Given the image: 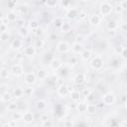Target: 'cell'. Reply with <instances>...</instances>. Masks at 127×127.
I'll use <instances>...</instances> for the list:
<instances>
[{
  "mask_svg": "<svg viewBox=\"0 0 127 127\" xmlns=\"http://www.w3.org/2000/svg\"><path fill=\"white\" fill-rule=\"evenodd\" d=\"M98 11H99L100 16L106 17V16H109V15L112 13V11H113V6H112L109 2H107V1H102V2L99 4Z\"/></svg>",
  "mask_w": 127,
  "mask_h": 127,
  "instance_id": "obj_1",
  "label": "cell"
},
{
  "mask_svg": "<svg viewBox=\"0 0 127 127\" xmlns=\"http://www.w3.org/2000/svg\"><path fill=\"white\" fill-rule=\"evenodd\" d=\"M103 65H104V61L101 57L99 56H95L94 58H92L89 62V66L93 69V70H101L103 68Z\"/></svg>",
  "mask_w": 127,
  "mask_h": 127,
  "instance_id": "obj_2",
  "label": "cell"
},
{
  "mask_svg": "<svg viewBox=\"0 0 127 127\" xmlns=\"http://www.w3.org/2000/svg\"><path fill=\"white\" fill-rule=\"evenodd\" d=\"M10 72L12 75L16 76V77H20L24 74V66L22 64L20 63H16V64H13L10 67Z\"/></svg>",
  "mask_w": 127,
  "mask_h": 127,
  "instance_id": "obj_3",
  "label": "cell"
},
{
  "mask_svg": "<svg viewBox=\"0 0 127 127\" xmlns=\"http://www.w3.org/2000/svg\"><path fill=\"white\" fill-rule=\"evenodd\" d=\"M102 101L105 105L107 106H111L116 102V95L114 94V92L112 91H108L106 93L103 94L102 96Z\"/></svg>",
  "mask_w": 127,
  "mask_h": 127,
  "instance_id": "obj_4",
  "label": "cell"
},
{
  "mask_svg": "<svg viewBox=\"0 0 127 127\" xmlns=\"http://www.w3.org/2000/svg\"><path fill=\"white\" fill-rule=\"evenodd\" d=\"M56 50L60 54H65L71 50V46L66 41H60L56 46Z\"/></svg>",
  "mask_w": 127,
  "mask_h": 127,
  "instance_id": "obj_5",
  "label": "cell"
},
{
  "mask_svg": "<svg viewBox=\"0 0 127 127\" xmlns=\"http://www.w3.org/2000/svg\"><path fill=\"white\" fill-rule=\"evenodd\" d=\"M37 75H36V72L34 71H29V72H26L25 73V76H24V81L27 85H34L37 81Z\"/></svg>",
  "mask_w": 127,
  "mask_h": 127,
  "instance_id": "obj_6",
  "label": "cell"
},
{
  "mask_svg": "<svg viewBox=\"0 0 127 127\" xmlns=\"http://www.w3.org/2000/svg\"><path fill=\"white\" fill-rule=\"evenodd\" d=\"M23 53H24V55H25L26 58H29V59L34 58V57L36 56V54H37V48H36L35 46L29 45V46L25 47Z\"/></svg>",
  "mask_w": 127,
  "mask_h": 127,
  "instance_id": "obj_7",
  "label": "cell"
},
{
  "mask_svg": "<svg viewBox=\"0 0 127 127\" xmlns=\"http://www.w3.org/2000/svg\"><path fill=\"white\" fill-rule=\"evenodd\" d=\"M63 66V62L59 58H53L52 61L49 63V67L52 70H59Z\"/></svg>",
  "mask_w": 127,
  "mask_h": 127,
  "instance_id": "obj_8",
  "label": "cell"
},
{
  "mask_svg": "<svg viewBox=\"0 0 127 127\" xmlns=\"http://www.w3.org/2000/svg\"><path fill=\"white\" fill-rule=\"evenodd\" d=\"M85 81H86V74L83 72H78L72 77V82L77 85H80V84L84 83Z\"/></svg>",
  "mask_w": 127,
  "mask_h": 127,
  "instance_id": "obj_9",
  "label": "cell"
},
{
  "mask_svg": "<svg viewBox=\"0 0 127 127\" xmlns=\"http://www.w3.org/2000/svg\"><path fill=\"white\" fill-rule=\"evenodd\" d=\"M23 46H24V43L21 39H14L10 44V48L13 51H16V52L20 51L23 48Z\"/></svg>",
  "mask_w": 127,
  "mask_h": 127,
  "instance_id": "obj_10",
  "label": "cell"
},
{
  "mask_svg": "<svg viewBox=\"0 0 127 127\" xmlns=\"http://www.w3.org/2000/svg\"><path fill=\"white\" fill-rule=\"evenodd\" d=\"M69 92H70L69 88L66 85H64V84L60 85L58 87V89H57V93H58V95L60 97H65V96L69 95Z\"/></svg>",
  "mask_w": 127,
  "mask_h": 127,
  "instance_id": "obj_11",
  "label": "cell"
},
{
  "mask_svg": "<svg viewBox=\"0 0 127 127\" xmlns=\"http://www.w3.org/2000/svg\"><path fill=\"white\" fill-rule=\"evenodd\" d=\"M12 94H13V97L15 99H21L24 95H25V91L22 87L20 86H15L13 89H12Z\"/></svg>",
  "mask_w": 127,
  "mask_h": 127,
  "instance_id": "obj_12",
  "label": "cell"
},
{
  "mask_svg": "<svg viewBox=\"0 0 127 127\" xmlns=\"http://www.w3.org/2000/svg\"><path fill=\"white\" fill-rule=\"evenodd\" d=\"M34 120H35V116L32 111L26 110L25 112H23V121L26 124H31Z\"/></svg>",
  "mask_w": 127,
  "mask_h": 127,
  "instance_id": "obj_13",
  "label": "cell"
},
{
  "mask_svg": "<svg viewBox=\"0 0 127 127\" xmlns=\"http://www.w3.org/2000/svg\"><path fill=\"white\" fill-rule=\"evenodd\" d=\"M13 98H14V97H13L12 92H10L8 89H7V90H5V91H3V92H1V95H0V100H1L2 102L8 103V102H10V101H11Z\"/></svg>",
  "mask_w": 127,
  "mask_h": 127,
  "instance_id": "obj_14",
  "label": "cell"
},
{
  "mask_svg": "<svg viewBox=\"0 0 127 127\" xmlns=\"http://www.w3.org/2000/svg\"><path fill=\"white\" fill-rule=\"evenodd\" d=\"M84 50V46L81 42H74L72 45H71V51L73 54H80L82 51Z\"/></svg>",
  "mask_w": 127,
  "mask_h": 127,
  "instance_id": "obj_15",
  "label": "cell"
},
{
  "mask_svg": "<svg viewBox=\"0 0 127 127\" xmlns=\"http://www.w3.org/2000/svg\"><path fill=\"white\" fill-rule=\"evenodd\" d=\"M78 14H79V11H78L76 8H70V9H68V10L66 11L65 17H66V19H68V20H73V19H75L76 17H78Z\"/></svg>",
  "mask_w": 127,
  "mask_h": 127,
  "instance_id": "obj_16",
  "label": "cell"
},
{
  "mask_svg": "<svg viewBox=\"0 0 127 127\" xmlns=\"http://www.w3.org/2000/svg\"><path fill=\"white\" fill-rule=\"evenodd\" d=\"M80 60L83 62H87L91 59L92 57V51L90 49H84L80 54Z\"/></svg>",
  "mask_w": 127,
  "mask_h": 127,
  "instance_id": "obj_17",
  "label": "cell"
},
{
  "mask_svg": "<svg viewBox=\"0 0 127 127\" xmlns=\"http://www.w3.org/2000/svg\"><path fill=\"white\" fill-rule=\"evenodd\" d=\"M88 22L91 26H98L101 23V16L98 14H93L89 17Z\"/></svg>",
  "mask_w": 127,
  "mask_h": 127,
  "instance_id": "obj_18",
  "label": "cell"
},
{
  "mask_svg": "<svg viewBox=\"0 0 127 127\" xmlns=\"http://www.w3.org/2000/svg\"><path fill=\"white\" fill-rule=\"evenodd\" d=\"M36 75H37V78L39 80H45L48 77L49 72L46 68H39L36 70Z\"/></svg>",
  "mask_w": 127,
  "mask_h": 127,
  "instance_id": "obj_19",
  "label": "cell"
},
{
  "mask_svg": "<svg viewBox=\"0 0 127 127\" xmlns=\"http://www.w3.org/2000/svg\"><path fill=\"white\" fill-rule=\"evenodd\" d=\"M5 17H6L7 21H8V22H11V23H13V22H15V21L18 20V14H17L14 10L8 11V12L6 13Z\"/></svg>",
  "mask_w": 127,
  "mask_h": 127,
  "instance_id": "obj_20",
  "label": "cell"
},
{
  "mask_svg": "<svg viewBox=\"0 0 127 127\" xmlns=\"http://www.w3.org/2000/svg\"><path fill=\"white\" fill-rule=\"evenodd\" d=\"M35 106H36V109L38 111H45L47 109V107H48V102L46 100H44V99H40V100H38L36 102Z\"/></svg>",
  "mask_w": 127,
  "mask_h": 127,
  "instance_id": "obj_21",
  "label": "cell"
},
{
  "mask_svg": "<svg viewBox=\"0 0 127 127\" xmlns=\"http://www.w3.org/2000/svg\"><path fill=\"white\" fill-rule=\"evenodd\" d=\"M96 111H97L96 104H94L93 102H88L87 106H86V113L88 115H93L96 113Z\"/></svg>",
  "mask_w": 127,
  "mask_h": 127,
  "instance_id": "obj_22",
  "label": "cell"
},
{
  "mask_svg": "<svg viewBox=\"0 0 127 127\" xmlns=\"http://www.w3.org/2000/svg\"><path fill=\"white\" fill-rule=\"evenodd\" d=\"M71 29H72L71 25H70L68 22H64V23L63 24V26L60 28V32H61L62 34H68V33L71 31Z\"/></svg>",
  "mask_w": 127,
  "mask_h": 127,
  "instance_id": "obj_23",
  "label": "cell"
},
{
  "mask_svg": "<svg viewBox=\"0 0 127 127\" xmlns=\"http://www.w3.org/2000/svg\"><path fill=\"white\" fill-rule=\"evenodd\" d=\"M68 96H69V98L71 99V101L77 102V101H79V99H80V92L77 91V90H70Z\"/></svg>",
  "mask_w": 127,
  "mask_h": 127,
  "instance_id": "obj_24",
  "label": "cell"
},
{
  "mask_svg": "<svg viewBox=\"0 0 127 127\" xmlns=\"http://www.w3.org/2000/svg\"><path fill=\"white\" fill-rule=\"evenodd\" d=\"M65 21L64 20V18H62V17H57V18H55L54 20H53V26L56 28V29H59L60 30V28L63 26V24L64 23Z\"/></svg>",
  "mask_w": 127,
  "mask_h": 127,
  "instance_id": "obj_25",
  "label": "cell"
},
{
  "mask_svg": "<svg viewBox=\"0 0 127 127\" xmlns=\"http://www.w3.org/2000/svg\"><path fill=\"white\" fill-rule=\"evenodd\" d=\"M18 12L22 16H26L29 13V6L27 4H20L18 6Z\"/></svg>",
  "mask_w": 127,
  "mask_h": 127,
  "instance_id": "obj_26",
  "label": "cell"
},
{
  "mask_svg": "<svg viewBox=\"0 0 127 127\" xmlns=\"http://www.w3.org/2000/svg\"><path fill=\"white\" fill-rule=\"evenodd\" d=\"M118 28H119L118 22L115 21V20H110L107 23V30L108 31H116Z\"/></svg>",
  "mask_w": 127,
  "mask_h": 127,
  "instance_id": "obj_27",
  "label": "cell"
},
{
  "mask_svg": "<svg viewBox=\"0 0 127 127\" xmlns=\"http://www.w3.org/2000/svg\"><path fill=\"white\" fill-rule=\"evenodd\" d=\"M18 35L22 38H27L29 35H30V32H29V29L27 27H21L19 30H18Z\"/></svg>",
  "mask_w": 127,
  "mask_h": 127,
  "instance_id": "obj_28",
  "label": "cell"
},
{
  "mask_svg": "<svg viewBox=\"0 0 127 127\" xmlns=\"http://www.w3.org/2000/svg\"><path fill=\"white\" fill-rule=\"evenodd\" d=\"M86 106H87V103L85 102H78L75 106L76 108V111L79 112V113H83V112H86Z\"/></svg>",
  "mask_w": 127,
  "mask_h": 127,
  "instance_id": "obj_29",
  "label": "cell"
},
{
  "mask_svg": "<svg viewBox=\"0 0 127 127\" xmlns=\"http://www.w3.org/2000/svg\"><path fill=\"white\" fill-rule=\"evenodd\" d=\"M28 27H29V29H31L32 31H34V30H36L37 28H39V27H40V24H39V21H38V20H36V19H31V20L29 21V24H28Z\"/></svg>",
  "mask_w": 127,
  "mask_h": 127,
  "instance_id": "obj_30",
  "label": "cell"
},
{
  "mask_svg": "<svg viewBox=\"0 0 127 127\" xmlns=\"http://www.w3.org/2000/svg\"><path fill=\"white\" fill-rule=\"evenodd\" d=\"M7 110L8 111H10V112H14V111H16V110H18V103L16 102V101H10V102H8V104H7Z\"/></svg>",
  "mask_w": 127,
  "mask_h": 127,
  "instance_id": "obj_31",
  "label": "cell"
},
{
  "mask_svg": "<svg viewBox=\"0 0 127 127\" xmlns=\"http://www.w3.org/2000/svg\"><path fill=\"white\" fill-rule=\"evenodd\" d=\"M10 73H11V72H10V69H8V68L5 67V66H2V67H1V69H0V77H1L2 79L8 78V76H9Z\"/></svg>",
  "mask_w": 127,
  "mask_h": 127,
  "instance_id": "obj_32",
  "label": "cell"
},
{
  "mask_svg": "<svg viewBox=\"0 0 127 127\" xmlns=\"http://www.w3.org/2000/svg\"><path fill=\"white\" fill-rule=\"evenodd\" d=\"M24 91H25V95H27L29 97H32L35 93V88L33 87V85H28L27 87L24 88Z\"/></svg>",
  "mask_w": 127,
  "mask_h": 127,
  "instance_id": "obj_33",
  "label": "cell"
},
{
  "mask_svg": "<svg viewBox=\"0 0 127 127\" xmlns=\"http://www.w3.org/2000/svg\"><path fill=\"white\" fill-rule=\"evenodd\" d=\"M12 119H14L16 121L23 120V112H21L19 110H16V111L12 112Z\"/></svg>",
  "mask_w": 127,
  "mask_h": 127,
  "instance_id": "obj_34",
  "label": "cell"
},
{
  "mask_svg": "<svg viewBox=\"0 0 127 127\" xmlns=\"http://www.w3.org/2000/svg\"><path fill=\"white\" fill-rule=\"evenodd\" d=\"M45 4L48 8H55L59 4V0H45Z\"/></svg>",
  "mask_w": 127,
  "mask_h": 127,
  "instance_id": "obj_35",
  "label": "cell"
},
{
  "mask_svg": "<svg viewBox=\"0 0 127 127\" xmlns=\"http://www.w3.org/2000/svg\"><path fill=\"white\" fill-rule=\"evenodd\" d=\"M33 33H34V36H35V37H37V38H41V37L44 35V29L41 28V27H39V28H37L36 30H34Z\"/></svg>",
  "mask_w": 127,
  "mask_h": 127,
  "instance_id": "obj_36",
  "label": "cell"
},
{
  "mask_svg": "<svg viewBox=\"0 0 127 127\" xmlns=\"http://www.w3.org/2000/svg\"><path fill=\"white\" fill-rule=\"evenodd\" d=\"M1 126H2V127H3V126H8V127H17V126H18V121L14 120V119H11V120H9L8 122H6L5 124H2Z\"/></svg>",
  "mask_w": 127,
  "mask_h": 127,
  "instance_id": "obj_37",
  "label": "cell"
},
{
  "mask_svg": "<svg viewBox=\"0 0 127 127\" xmlns=\"http://www.w3.org/2000/svg\"><path fill=\"white\" fill-rule=\"evenodd\" d=\"M44 46H45V41L41 38H38V40H36V42H35V47L37 49H41Z\"/></svg>",
  "mask_w": 127,
  "mask_h": 127,
  "instance_id": "obj_38",
  "label": "cell"
},
{
  "mask_svg": "<svg viewBox=\"0 0 127 127\" xmlns=\"http://www.w3.org/2000/svg\"><path fill=\"white\" fill-rule=\"evenodd\" d=\"M9 38H10V34H9L8 31H7V32H4V33H0V40H1L2 42L7 41Z\"/></svg>",
  "mask_w": 127,
  "mask_h": 127,
  "instance_id": "obj_39",
  "label": "cell"
},
{
  "mask_svg": "<svg viewBox=\"0 0 127 127\" xmlns=\"http://www.w3.org/2000/svg\"><path fill=\"white\" fill-rule=\"evenodd\" d=\"M86 18H87V13H86L84 10L79 11V14H78V19H79V21H84Z\"/></svg>",
  "mask_w": 127,
  "mask_h": 127,
  "instance_id": "obj_40",
  "label": "cell"
},
{
  "mask_svg": "<svg viewBox=\"0 0 127 127\" xmlns=\"http://www.w3.org/2000/svg\"><path fill=\"white\" fill-rule=\"evenodd\" d=\"M16 5H17V1L16 0H9L8 1V4H7L8 8L11 9V10H13L14 8H16Z\"/></svg>",
  "mask_w": 127,
  "mask_h": 127,
  "instance_id": "obj_41",
  "label": "cell"
},
{
  "mask_svg": "<svg viewBox=\"0 0 127 127\" xmlns=\"http://www.w3.org/2000/svg\"><path fill=\"white\" fill-rule=\"evenodd\" d=\"M48 120H50V117H49V115H48L47 113L41 114V116H40V121H41V123H44V122H46V121H48Z\"/></svg>",
  "mask_w": 127,
  "mask_h": 127,
  "instance_id": "obj_42",
  "label": "cell"
},
{
  "mask_svg": "<svg viewBox=\"0 0 127 127\" xmlns=\"http://www.w3.org/2000/svg\"><path fill=\"white\" fill-rule=\"evenodd\" d=\"M120 56H121L122 59L127 60V47H123V48H122L121 53H120Z\"/></svg>",
  "mask_w": 127,
  "mask_h": 127,
  "instance_id": "obj_43",
  "label": "cell"
},
{
  "mask_svg": "<svg viewBox=\"0 0 127 127\" xmlns=\"http://www.w3.org/2000/svg\"><path fill=\"white\" fill-rule=\"evenodd\" d=\"M24 57H25V55H24V53H21V52H17L16 53V57H15V59L17 60V61H19V62H21L23 59H24Z\"/></svg>",
  "mask_w": 127,
  "mask_h": 127,
  "instance_id": "obj_44",
  "label": "cell"
},
{
  "mask_svg": "<svg viewBox=\"0 0 127 127\" xmlns=\"http://www.w3.org/2000/svg\"><path fill=\"white\" fill-rule=\"evenodd\" d=\"M8 31V26L5 23H1L0 24V33H4Z\"/></svg>",
  "mask_w": 127,
  "mask_h": 127,
  "instance_id": "obj_45",
  "label": "cell"
},
{
  "mask_svg": "<svg viewBox=\"0 0 127 127\" xmlns=\"http://www.w3.org/2000/svg\"><path fill=\"white\" fill-rule=\"evenodd\" d=\"M94 98H95V96H94L93 92H91L90 94H88V95L86 96V100H87V102H93Z\"/></svg>",
  "mask_w": 127,
  "mask_h": 127,
  "instance_id": "obj_46",
  "label": "cell"
},
{
  "mask_svg": "<svg viewBox=\"0 0 127 127\" xmlns=\"http://www.w3.org/2000/svg\"><path fill=\"white\" fill-rule=\"evenodd\" d=\"M113 10H114L116 13H121V12L123 11V8L121 7L120 4H118V5H116L115 7H113Z\"/></svg>",
  "mask_w": 127,
  "mask_h": 127,
  "instance_id": "obj_47",
  "label": "cell"
},
{
  "mask_svg": "<svg viewBox=\"0 0 127 127\" xmlns=\"http://www.w3.org/2000/svg\"><path fill=\"white\" fill-rule=\"evenodd\" d=\"M92 92V90L90 89V88H87V87H85V88H83V90H82V94L86 97L88 94H90Z\"/></svg>",
  "mask_w": 127,
  "mask_h": 127,
  "instance_id": "obj_48",
  "label": "cell"
},
{
  "mask_svg": "<svg viewBox=\"0 0 127 127\" xmlns=\"http://www.w3.org/2000/svg\"><path fill=\"white\" fill-rule=\"evenodd\" d=\"M77 62H78L77 58H75V57H72V58H70V59H69V61H68V64H77Z\"/></svg>",
  "mask_w": 127,
  "mask_h": 127,
  "instance_id": "obj_49",
  "label": "cell"
},
{
  "mask_svg": "<svg viewBox=\"0 0 127 127\" xmlns=\"http://www.w3.org/2000/svg\"><path fill=\"white\" fill-rule=\"evenodd\" d=\"M63 125L64 126H73V125H75V123H73L71 120H65V121H64Z\"/></svg>",
  "mask_w": 127,
  "mask_h": 127,
  "instance_id": "obj_50",
  "label": "cell"
},
{
  "mask_svg": "<svg viewBox=\"0 0 127 127\" xmlns=\"http://www.w3.org/2000/svg\"><path fill=\"white\" fill-rule=\"evenodd\" d=\"M119 4L123 8V10H127V0H121V2Z\"/></svg>",
  "mask_w": 127,
  "mask_h": 127,
  "instance_id": "obj_51",
  "label": "cell"
},
{
  "mask_svg": "<svg viewBox=\"0 0 127 127\" xmlns=\"http://www.w3.org/2000/svg\"><path fill=\"white\" fill-rule=\"evenodd\" d=\"M120 29L122 32H127V23H122L120 25Z\"/></svg>",
  "mask_w": 127,
  "mask_h": 127,
  "instance_id": "obj_52",
  "label": "cell"
},
{
  "mask_svg": "<svg viewBox=\"0 0 127 127\" xmlns=\"http://www.w3.org/2000/svg\"><path fill=\"white\" fill-rule=\"evenodd\" d=\"M83 40V36L82 35H77L76 37H75V41L76 42H81Z\"/></svg>",
  "mask_w": 127,
  "mask_h": 127,
  "instance_id": "obj_53",
  "label": "cell"
},
{
  "mask_svg": "<svg viewBox=\"0 0 127 127\" xmlns=\"http://www.w3.org/2000/svg\"><path fill=\"white\" fill-rule=\"evenodd\" d=\"M51 125H53V123H52L50 120H48V121H46V122L42 123V126H51Z\"/></svg>",
  "mask_w": 127,
  "mask_h": 127,
  "instance_id": "obj_54",
  "label": "cell"
},
{
  "mask_svg": "<svg viewBox=\"0 0 127 127\" xmlns=\"http://www.w3.org/2000/svg\"><path fill=\"white\" fill-rule=\"evenodd\" d=\"M120 125H127V122L125 121V122H122V123H120Z\"/></svg>",
  "mask_w": 127,
  "mask_h": 127,
  "instance_id": "obj_55",
  "label": "cell"
},
{
  "mask_svg": "<svg viewBox=\"0 0 127 127\" xmlns=\"http://www.w3.org/2000/svg\"><path fill=\"white\" fill-rule=\"evenodd\" d=\"M80 1H82V2H89V1H91V0H80Z\"/></svg>",
  "mask_w": 127,
  "mask_h": 127,
  "instance_id": "obj_56",
  "label": "cell"
},
{
  "mask_svg": "<svg viewBox=\"0 0 127 127\" xmlns=\"http://www.w3.org/2000/svg\"><path fill=\"white\" fill-rule=\"evenodd\" d=\"M125 107L127 108V98H126V100H125Z\"/></svg>",
  "mask_w": 127,
  "mask_h": 127,
  "instance_id": "obj_57",
  "label": "cell"
},
{
  "mask_svg": "<svg viewBox=\"0 0 127 127\" xmlns=\"http://www.w3.org/2000/svg\"><path fill=\"white\" fill-rule=\"evenodd\" d=\"M126 87H127V82H126Z\"/></svg>",
  "mask_w": 127,
  "mask_h": 127,
  "instance_id": "obj_58",
  "label": "cell"
}]
</instances>
